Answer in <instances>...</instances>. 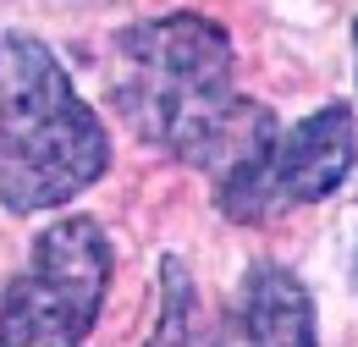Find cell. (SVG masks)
<instances>
[{"instance_id": "3957f363", "label": "cell", "mask_w": 358, "mask_h": 347, "mask_svg": "<svg viewBox=\"0 0 358 347\" xmlns=\"http://www.w3.org/2000/svg\"><path fill=\"white\" fill-rule=\"evenodd\" d=\"M110 287V237L66 215L39 232L28 270L0 298V347H83Z\"/></svg>"}, {"instance_id": "277c9868", "label": "cell", "mask_w": 358, "mask_h": 347, "mask_svg": "<svg viewBox=\"0 0 358 347\" xmlns=\"http://www.w3.org/2000/svg\"><path fill=\"white\" fill-rule=\"evenodd\" d=\"M353 155L358 132L348 105H320L314 116L292 122L275 138V155H270V210L331 199L353 171Z\"/></svg>"}, {"instance_id": "6da1fadb", "label": "cell", "mask_w": 358, "mask_h": 347, "mask_svg": "<svg viewBox=\"0 0 358 347\" xmlns=\"http://www.w3.org/2000/svg\"><path fill=\"white\" fill-rule=\"evenodd\" d=\"M231 66L237 61L226 28L177 11L122 28L105 55V83L122 122L149 149H166L215 176L254 132L275 122L265 105L237 94Z\"/></svg>"}, {"instance_id": "7a4b0ae2", "label": "cell", "mask_w": 358, "mask_h": 347, "mask_svg": "<svg viewBox=\"0 0 358 347\" xmlns=\"http://www.w3.org/2000/svg\"><path fill=\"white\" fill-rule=\"evenodd\" d=\"M105 166L110 138L55 50L34 34H0V204L11 215L55 210Z\"/></svg>"}, {"instance_id": "5b68a950", "label": "cell", "mask_w": 358, "mask_h": 347, "mask_svg": "<svg viewBox=\"0 0 358 347\" xmlns=\"http://www.w3.org/2000/svg\"><path fill=\"white\" fill-rule=\"evenodd\" d=\"M221 347H320L309 287L287 264H254L237 287Z\"/></svg>"}]
</instances>
